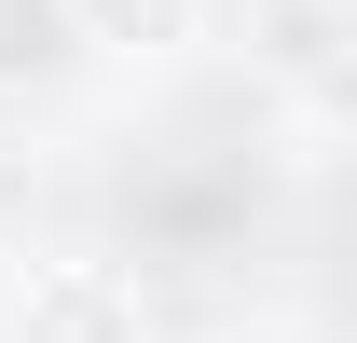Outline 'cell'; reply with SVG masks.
I'll use <instances>...</instances> for the list:
<instances>
[{
  "label": "cell",
  "mask_w": 357,
  "mask_h": 343,
  "mask_svg": "<svg viewBox=\"0 0 357 343\" xmlns=\"http://www.w3.org/2000/svg\"><path fill=\"white\" fill-rule=\"evenodd\" d=\"M69 14V42L96 55H178V42H206V0H55Z\"/></svg>",
  "instance_id": "2"
},
{
  "label": "cell",
  "mask_w": 357,
  "mask_h": 343,
  "mask_svg": "<svg viewBox=\"0 0 357 343\" xmlns=\"http://www.w3.org/2000/svg\"><path fill=\"white\" fill-rule=\"evenodd\" d=\"M55 55H69V14L55 0H0V83L14 69H55Z\"/></svg>",
  "instance_id": "3"
},
{
  "label": "cell",
  "mask_w": 357,
  "mask_h": 343,
  "mask_svg": "<svg viewBox=\"0 0 357 343\" xmlns=\"http://www.w3.org/2000/svg\"><path fill=\"white\" fill-rule=\"evenodd\" d=\"M0 343H151V302H137L124 261L55 247V261H28L0 289Z\"/></svg>",
  "instance_id": "1"
},
{
  "label": "cell",
  "mask_w": 357,
  "mask_h": 343,
  "mask_svg": "<svg viewBox=\"0 0 357 343\" xmlns=\"http://www.w3.org/2000/svg\"><path fill=\"white\" fill-rule=\"evenodd\" d=\"M220 343H330L316 316H248V330H220Z\"/></svg>",
  "instance_id": "4"
}]
</instances>
